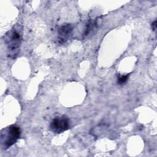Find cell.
<instances>
[{"mask_svg": "<svg viewBox=\"0 0 157 157\" xmlns=\"http://www.w3.org/2000/svg\"><path fill=\"white\" fill-rule=\"evenodd\" d=\"M22 39V29L20 25L14 26L4 36V42L7 46L8 55L10 58H15Z\"/></svg>", "mask_w": 157, "mask_h": 157, "instance_id": "1", "label": "cell"}, {"mask_svg": "<svg viewBox=\"0 0 157 157\" xmlns=\"http://www.w3.org/2000/svg\"><path fill=\"white\" fill-rule=\"evenodd\" d=\"M21 136V129L19 126L12 124L1 132V142L4 149H7L17 142Z\"/></svg>", "mask_w": 157, "mask_h": 157, "instance_id": "2", "label": "cell"}, {"mask_svg": "<svg viewBox=\"0 0 157 157\" xmlns=\"http://www.w3.org/2000/svg\"><path fill=\"white\" fill-rule=\"evenodd\" d=\"M70 126V121L66 115L54 118L50 123V128L53 132L59 134L67 130Z\"/></svg>", "mask_w": 157, "mask_h": 157, "instance_id": "3", "label": "cell"}, {"mask_svg": "<svg viewBox=\"0 0 157 157\" xmlns=\"http://www.w3.org/2000/svg\"><path fill=\"white\" fill-rule=\"evenodd\" d=\"M73 30L71 24L66 23L59 27L58 31V40L59 44H64L69 38Z\"/></svg>", "mask_w": 157, "mask_h": 157, "instance_id": "4", "label": "cell"}, {"mask_svg": "<svg viewBox=\"0 0 157 157\" xmlns=\"http://www.w3.org/2000/svg\"><path fill=\"white\" fill-rule=\"evenodd\" d=\"M98 21L97 18L93 20H90L89 21H88L85 27V30L83 33V36L84 37L88 36L98 27Z\"/></svg>", "mask_w": 157, "mask_h": 157, "instance_id": "5", "label": "cell"}, {"mask_svg": "<svg viewBox=\"0 0 157 157\" xmlns=\"http://www.w3.org/2000/svg\"><path fill=\"white\" fill-rule=\"evenodd\" d=\"M129 78V74L128 75H120L117 78V83L119 85H123L124 83L126 82Z\"/></svg>", "mask_w": 157, "mask_h": 157, "instance_id": "6", "label": "cell"}, {"mask_svg": "<svg viewBox=\"0 0 157 157\" xmlns=\"http://www.w3.org/2000/svg\"><path fill=\"white\" fill-rule=\"evenodd\" d=\"M156 21H154V23H153V25H152V26H153V29L154 30H155V29H156Z\"/></svg>", "mask_w": 157, "mask_h": 157, "instance_id": "7", "label": "cell"}]
</instances>
